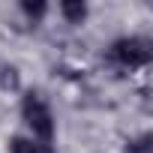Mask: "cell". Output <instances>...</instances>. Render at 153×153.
<instances>
[{"label":"cell","mask_w":153,"mask_h":153,"mask_svg":"<svg viewBox=\"0 0 153 153\" xmlns=\"http://www.w3.org/2000/svg\"><path fill=\"white\" fill-rule=\"evenodd\" d=\"M111 57L126 69H141L150 63V45L138 36H123L111 45Z\"/></svg>","instance_id":"obj_2"},{"label":"cell","mask_w":153,"mask_h":153,"mask_svg":"<svg viewBox=\"0 0 153 153\" xmlns=\"http://www.w3.org/2000/svg\"><path fill=\"white\" fill-rule=\"evenodd\" d=\"M21 117H24V123L33 129V135L42 141V144H51V138H54V117H51V108L45 105V99L39 96V93H24V99H21Z\"/></svg>","instance_id":"obj_1"},{"label":"cell","mask_w":153,"mask_h":153,"mask_svg":"<svg viewBox=\"0 0 153 153\" xmlns=\"http://www.w3.org/2000/svg\"><path fill=\"white\" fill-rule=\"evenodd\" d=\"M9 153H42V150H39V144H33L30 138L15 135V138L9 141Z\"/></svg>","instance_id":"obj_4"},{"label":"cell","mask_w":153,"mask_h":153,"mask_svg":"<svg viewBox=\"0 0 153 153\" xmlns=\"http://www.w3.org/2000/svg\"><path fill=\"white\" fill-rule=\"evenodd\" d=\"M45 153H51V150H48V147H45Z\"/></svg>","instance_id":"obj_8"},{"label":"cell","mask_w":153,"mask_h":153,"mask_svg":"<svg viewBox=\"0 0 153 153\" xmlns=\"http://www.w3.org/2000/svg\"><path fill=\"white\" fill-rule=\"evenodd\" d=\"M126 153H153V144H150V135H138V138L126 141Z\"/></svg>","instance_id":"obj_6"},{"label":"cell","mask_w":153,"mask_h":153,"mask_svg":"<svg viewBox=\"0 0 153 153\" xmlns=\"http://www.w3.org/2000/svg\"><path fill=\"white\" fill-rule=\"evenodd\" d=\"M45 0H21V12L27 15V18H42L45 15Z\"/></svg>","instance_id":"obj_5"},{"label":"cell","mask_w":153,"mask_h":153,"mask_svg":"<svg viewBox=\"0 0 153 153\" xmlns=\"http://www.w3.org/2000/svg\"><path fill=\"white\" fill-rule=\"evenodd\" d=\"M60 12L69 24H81L87 18V3H81V0H63L60 3Z\"/></svg>","instance_id":"obj_3"},{"label":"cell","mask_w":153,"mask_h":153,"mask_svg":"<svg viewBox=\"0 0 153 153\" xmlns=\"http://www.w3.org/2000/svg\"><path fill=\"white\" fill-rule=\"evenodd\" d=\"M0 87H3V90H18V72L12 66L0 69Z\"/></svg>","instance_id":"obj_7"}]
</instances>
